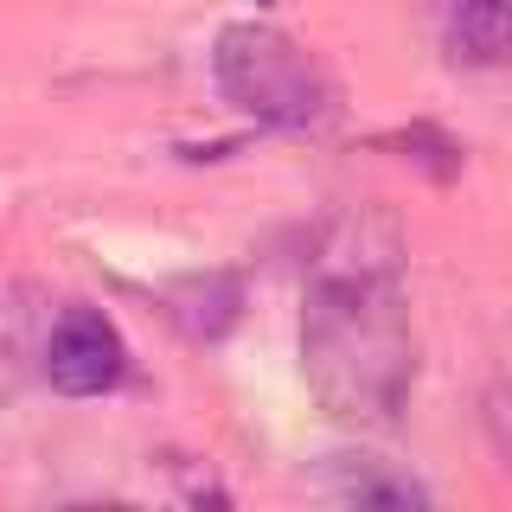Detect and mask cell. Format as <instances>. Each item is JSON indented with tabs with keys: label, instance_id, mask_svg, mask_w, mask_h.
Returning <instances> with one entry per match:
<instances>
[{
	"label": "cell",
	"instance_id": "obj_1",
	"mask_svg": "<svg viewBox=\"0 0 512 512\" xmlns=\"http://www.w3.org/2000/svg\"><path fill=\"white\" fill-rule=\"evenodd\" d=\"M301 372H308V391L346 423H391L404 410L416 378V346H410V308L391 263L333 256L308 282Z\"/></svg>",
	"mask_w": 512,
	"mask_h": 512
},
{
	"label": "cell",
	"instance_id": "obj_2",
	"mask_svg": "<svg viewBox=\"0 0 512 512\" xmlns=\"http://www.w3.org/2000/svg\"><path fill=\"white\" fill-rule=\"evenodd\" d=\"M212 84L237 116L282 128V135H320V128L340 116V90L320 71V58H308L269 20H231L218 32Z\"/></svg>",
	"mask_w": 512,
	"mask_h": 512
},
{
	"label": "cell",
	"instance_id": "obj_3",
	"mask_svg": "<svg viewBox=\"0 0 512 512\" xmlns=\"http://www.w3.org/2000/svg\"><path fill=\"white\" fill-rule=\"evenodd\" d=\"M128 372V346L103 308H64L45 340V378L64 397H103Z\"/></svg>",
	"mask_w": 512,
	"mask_h": 512
},
{
	"label": "cell",
	"instance_id": "obj_4",
	"mask_svg": "<svg viewBox=\"0 0 512 512\" xmlns=\"http://www.w3.org/2000/svg\"><path fill=\"white\" fill-rule=\"evenodd\" d=\"M314 493L333 500V506H429V500H436V493H429L416 474H404L397 461L359 455V448L320 461V468H314Z\"/></svg>",
	"mask_w": 512,
	"mask_h": 512
},
{
	"label": "cell",
	"instance_id": "obj_5",
	"mask_svg": "<svg viewBox=\"0 0 512 512\" xmlns=\"http://www.w3.org/2000/svg\"><path fill=\"white\" fill-rule=\"evenodd\" d=\"M173 314H180V327L192 333V340H218V333L237 327V308H244V288H237L231 276H186L167 288Z\"/></svg>",
	"mask_w": 512,
	"mask_h": 512
},
{
	"label": "cell",
	"instance_id": "obj_6",
	"mask_svg": "<svg viewBox=\"0 0 512 512\" xmlns=\"http://www.w3.org/2000/svg\"><path fill=\"white\" fill-rule=\"evenodd\" d=\"M448 45L468 64H506L512 58V0H455Z\"/></svg>",
	"mask_w": 512,
	"mask_h": 512
},
{
	"label": "cell",
	"instance_id": "obj_7",
	"mask_svg": "<svg viewBox=\"0 0 512 512\" xmlns=\"http://www.w3.org/2000/svg\"><path fill=\"white\" fill-rule=\"evenodd\" d=\"M256 7H269V0H256Z\"/></svg>",
	"mask_w": 512,
	"mask_h": 512
}]
</instances>
